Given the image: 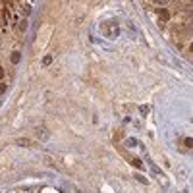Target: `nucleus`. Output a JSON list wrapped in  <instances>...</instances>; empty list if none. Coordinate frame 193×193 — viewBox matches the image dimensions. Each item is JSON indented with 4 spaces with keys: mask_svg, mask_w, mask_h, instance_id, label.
<instances>
[{
    "mask_svg": "<svg viewBox=\"0 0 193 193\" xmlns=\"http://www.w3.org/2000/svg\"><path fill=\"white\" fill-rule=\"evenodd\" d=\"M2 77H4V68L0 66V79H2Z\"/></svg>",
    "mask_w": 193,
    "mask_h": 193,
    "instance_id": "f8f14e48",
    "label": "nucleus"
},
{
    "mask_svg": "<svg viewBox=\"0 0 193 193\" xmlns=\"http://www.w3.org/2000/svg\"><path fill=\"white\" fill-rule=\"evenodd\" d=\"M50 62H52V56H47V58H44V60H43V64H44V66H48Z\"/></svg>",
    "mask_w": 193,
    "mask_h": 193,
    "instance_id": "6e6552de",
    "label": "nucleus"
},
{
    "mask_svg": "<svg viewBox=\"0 0 193 193\" xmlns=\"http://www.w3.org/2000/svg\"><path fill=\"white\" fill-rule=\"evenodd\" d=\"M16 145H19V147H37V141H33V139H29V137H19V139H16Z\"/></svg>",
    "mask_w": 193,
    "mask_h": 193,
    "instance_id": "7ed1b4c3",
    "label": "nucleus"
},
{
    "mask_svg": "<svg viewBox=\"0 0 193 193\" xmlns=\"http://www.w3.org/2000/svg\"><path fill=\"white\" fill-rule=\"evenodd\" d=\"M6 89H8V87H6V83H0V97L6 93Z\"/></svg>",
    "mask_w": 193,
    "mask_h": 193,
    "instance_id": "423d86ee",
    "label": "nucleus"
},
{
    "mask_svg": "<svg viewBox=\"0 0 193 193\" xmlns=\"http://www.w3.org/2000/svg\"><path fill=\"white\" fill-rule=\"evenodd\" d=\"M114 25H116L114 21H106V23H103V27H100V31H103V33H104L106 37H116L120 29H118V27H116V29H112Z\"/></svg>",
    "mask_w": 193,
    "mask_h": 193,
    "instance_id": "f257e3e1",
    "label": "nucleus"
},
{
    "mask_svg": "<svg viewBox=\"0 0 193 193\" xmlns=\"http://www.w3.org/2000/svg\"><path fill=\"white\" fill-rule=\"evenodd\" d=\"M35 135H37V139H41V141H48L50 139V131L47 128H43V126L35 128Z\"/></svg>",
    "mask_w": 193,
    "mask_h": 193,
    "instance_id": "f03ea898",
    "label": "nucleus"
},
{
    "mask_svg": "<svg viewBox=\"0 0 193 193\" xmlns=\"http://www.w3.org/2000/svg\"><path fill=\"white\" fill-rule=\"evenodd\" d=\"M137 180H139V181H141V184H149V181H147V180H145V178H143V176H137Z\"/></svg>",
    "mask_w": 193,
    "mask_h": 193,
    "instance_id": "9b49d317",
    "label": "nucleus"
},
{
    "mask_svg": "<svg viewBox=\"0 0 193 193\" xmlns=\"http://www.w3.org/2000/svg\"><path fill=\"white\" fill-rule=\"evenodd\" d=\"M156 16L160 18V21H168V19H170V10L160 8V10H156Z\"/></svg>",
    "mask_w": 193,
    "mask_h": 193,
    "instance_id": "20e7f679",
    "label": "nucleus"
},
{
    "mask_svg": "<svg viewBox=\"0 0 193 193\" xmlns=\"http://www.w3.org/2000/svg\"><path fill=\"white\" fill-rule=\"evenodd\" d=\"M153 2H155V4H158V6H162V4H166V2H168V0H153Z\"/></svg>",
    "mask_w": 193,
    "mask_h": 193,
    "instance_id": "9d476101",
    "label": "nucleus"
},
{
    "mask_svg": "<svg viewBox=\"0 0 193 193\" xmlns=\"http://www.w3.org/2000/svg\"><path fill=\"white\" fill-rule=\"evenodd\" d=\"M131 162H133V166H137V168H143V166H141V160H139V158H133Z\"/></svg>",
    "mask_w": 193,
    "mask_h": 193,
    "instance_id": "0eeeda50",
    "label": "nucleus"
},
{
    "mask_svg": "<svg viewBox=\"0 0 193 193\" xmlns=\"http://www.w3.org/2000/svg\"><path fill=\"white\" fill-rule=\"evenodd\" d=\"M184 145L189 149V147H191V139H189V137H185V139H184Z\"/></svg>",
    "mask_w": 193,
    "mask_h": 193,
    "instance_id": "1a4fd4ad",
    "label": "nucleus"
},
{
    "mask_svg": "<svg viewBox=\"0 0 193 193\" xmlns=\"http://www.w3.org/2000/svg\"><path fill=\"white\" fill-rule=\"evenodd\" d=\"M10 60H12L14 64H18V62H19V52H18V50H16V52H12V56H10Z\"/></svg>",
    "mask_w": 193,
    "mask_h": 193,
    "instance_id": "39448f33",
    "label": "nucleus"
}]
</instances>
